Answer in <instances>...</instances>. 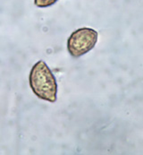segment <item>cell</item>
<instances>
[{
  "mask_svg": "<svg viewBox=\"0 0 143 155\" xmlns=\"http://www.w3.org/2000/svg\"><path fill=\"white\" fill-rule=\"evenodd\" d=\"M30 87L40 100L54 103L57 100V83L47 63L38 61L31 67L29 75Z\"/></svg>",
  "mask_w": 143,
  "mask_h": 155,
  "instance_id": "1",
  "label": "cell"
},
{
  "mask_svg": "<svg viewBox=\"0 0 143 155\" xmlns=\"http://www.w3.org/2000/svg\"><path fill=\"white\" fill-rule=\"evenodd\" d=\"M97 39L98 33L92 28L77 29L72 32L67 40V50L72 58H78L93 49Z\"/></svg>",
  "mask_w": 143,
  "mask_h": 155,
  "instance_id": "2",
  "label": "cell"
},
{
  "mask_svg": "<svg viewBox=\"0 0 143 155\" xmlns=\"http://www.w3.org/2000/svg\"><path fill=\"white\" fill-rule=\"evenodd\" d=\"M58 0H34V5L40 8H47L55 5Z\"/></svg>",
  "mask_w": 143,
  "mask_h": 155,
  "instance_id": "3",
  "label": "cell"
}]
</instances>
